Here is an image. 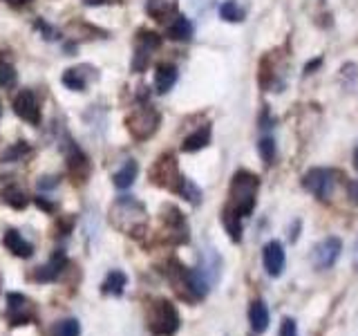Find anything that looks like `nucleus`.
<instances>
[{
    "label": "nucleus",
    "mask_w": 358,
    "mask_h": 336,
    "mask_svg": "<svg viewBox=\"0 0 358 336\" xmlns=\"http://www.w3.org/2000/svg\"><path fill=\"white\" fill-rule=\"evenodd\" d=\"M34 202H36V206L43 209L45 213H54V211H56V204H52V202H50L48 197H41V195H38Z\"/></svg>",
    "instance_id": "38"
},
{
    "label": "nucleus",
    "mask_w": 358,
    "mask_h": 336,
    "mask_svg": "<svg viewBox=\"0 0 358 336\" xmlns=\"http://www.w3.org/2000/svg\"><path fill=\"white\" fill-rule=\"evenodd\" d=\"M220 18L227 22H242L244 20V9L235 0H224L220 5Z\"/></svg>",
    "instance_id": "30"
},
{
    "label": "nucleus",
    "mask_w": 358,
    "mask_h": 336,
    "mask_svg": "<svg viewBox=\"0 0 358 336\" xmlns=\"http://www.w3.org/2000/svg\"><path fill=\"white\" fill-rule=\"evenodd\" d=\"M110 224L128 238L141 240L148 233V209L132 195H119L110 206Z\"/></svg>",
    "instance_id": "3"
},
{
    "label": "nucleus",
    "mask_w": 358,
    "mask_h": 336,
    "mask_svg": "<svg viewBox=\"0 0 358 336\" xmlns=\"http://www.w3.org/2000/svg\"><path fill=\"white\" fill-rule=\"evenodd\" d=\"M36 29L43 34V38H48V41H56V38H61V34L59 29H54L50 22H45V20H36Z\"/></svg>",
    "instance_id": "33"
},
{
    "label": "nucleus",
    "mask_w": 358,
    "mask_h": 336,
    "mask_svg": "<svg viewBox=\"0 0 358 336\" xmlns=\"http://www.w3.org/2000/svg\"><path fill=\"white\" fill-rule=\"evenodd\" d=\"M59 184H61V177H56V175H45V177L38 179V188L41 190H52Z\"/></svg>",
    "instance_id": "35"
},
{
    "label": "nucleus",
    "mask_w": 358,
    "mask_h": 336,
    "mask_svg": "<svg viewBox=\"0 0 358 336\" xmlns=\"http://www.w3.org/2000/svg\"><path fill=\"white\" fill-rule=\"evenodd\" d=\"M347 200H350L354 206H358V179H352V182L347 184Z\"/></svg>",
    "instance_id": "37"
},
{
    "label": "nucleus",
    "mask_w": 358,
    "mask_h": 336,
    "mask_svg": "<svg viewBox=\"0 0 358 336\" xmlns=\"http://www.w3.org/2000/svg\"><path fill=\"white\" fill-rule=\"evenodd\" d=\"M177 195H179V197H184L186 202H190L193 206L201 204V188L193 182V179H188V177L182 179V184H179Z\"/></svg>",
    "instance_id": "29"
},
{
    "label": "nucleus",
    "mask_w": 358,
    "mask_h": 336,
    "mask_svg": "<svg viewBox=\"0 0 358 336\" xmlns=\"http://www.w3.org/2000/svg\"><path fill=\"white\" fill-rule=\"evenodd\" d=\"M257 155H260V160L266 166H271L275 162L278 146H275V139L271 137V134H264V137H260V141H257Z\"/></svg>",
    "instance_id": "28"
},
{
    "label": "nucleus",
    "mask_w": 358,
    "mask_h": 336,
    "mask_svg": "<svg viewBox=\"0 0 358 336\" xmlns=\"http://www.w3.org/2000/svg\"><path fill=\"white\" fill-rule=\"evenodd\" d=\"M162 274L166 276V280L171 283L173 291L177 294V298H182L184 302H190V305H195V302H201L208 291L213 289L197 269L193 267H186L184 262H179L177 258H171V260H166Z\"/></svg>",
    "instance_id": "2"
},
{
    "label": "nucleus",
    "mask_w": 358,
    "mask_h": 336,
    "mask_svg": "<svg viewBox=\"0 0 358 336\" xmlns=\"http://www.w3.org/2000/svg\"><path fill=\"white\" fill-rule=\"evenodd\" d=\"M3 3H7L9 7H25L31 3V0H3Z\"/></svg>",
    "instance_id": "40"
},
{
    "label": "nucleus",
    "mask_w": 358,
    "mask_h": 336,
    "mask_svg": "<svg viewBox=\"0 0 358 336\" xmlns=\"http://www.w3.org/2000/svg\"><path fill=\"white\" fill-rule=\"evenodd\" d=\"M302 188L311 193L316 200L327 202L336 188V171L324 166H316L302 175Z\"/></svg>",
    "instance_id": "9"
},
{
    "label": "nucleus",
    "mask_w": 358,
    "mask_h": 336,
    "mask_svg": "<svg viewBox=\"0 0 358 336\" xmlns=\"http://www.w3.org/2000/svg\"><path fill=\"white\" fill-rule=\"evenodd\" d=\"M278 336H298V323L294 318H285L282 323H280V332Z\"/></svg>",
    "instance_id": "34"
},
{
    "label": "nucleus",
    "mask_w": 358,
    "mask_h": 336,
    "mask_svg": "<svg viewBox=\"0 0 358 336\" xmlns=\"http://www.w3.org/2000/svg\"><path fill=\"white\" fill-rule=\"evenodd\" d=\"M271 323V312H268L266 302L262 298H255L249 305V325L253 334H264Z\"/></svg>",
    "instance_id": "19"
},
{
    "label": "nucleus",
    "mask_w": 358,
    "mask_h": 336,
    "mask_svg": "<svg viewBox=\"0 0 358 336\" xmlns=\"http://www.w3.org/2000/svg\"><path fill=\"white\" fill-rule=\"evenodd\" d=\"M16 81H18V74H16V70H14V65L0 59V88H3V90H9V88H14V85H16Z\"/></svg>",
    "instance_id": "32"
},
{
    "label": "nucleus",
    "mask_w": 358,
    "mask_h": 336,
    "mask_svg": "<svg viewBox=\"0 0 358 336\" xmlns=\"http://www.w3.org/2000/svg\"><path fill=\"white\" fill-rule=\"evenodd\" d=\"M14 112L22 119L27 121L29 126H38L41 123V104L38 97L31 92V90H20L14 99Z\"/></svg>",
    "instance_id": "15"
},
{
    "label": "nucleus",
    "mask_w": 358,
    "mask_h": 336,
    "mask_svg": "<svg viewBox=\"0 0 358 336\" xmlns=\"http://www.w3.org/2000/svg\"><path fill=\"white\" fill-rule=\"evenodd\" d=\"M193 34H195L193 22H190L188 18H184V16L173 18L171 22H168V27H166V38L177 41V43H188L190 38H193Z\"/></svg>",
    "instance_id": "21"
},
{
    "label": "nucleus",
    "mask_w": 358,
    "mask_h": 336,
    "mask_svg": "<svg viewBox=\"0 0 358 336\" xmlns=\"http://www.w3.org/2000/svg\"><path fill=\"white\" fill-rule=\"evenodd\" d=\"M128 287V276L121 272V269H112V272L106 276V280L101 283V294L103 296H123V291Z\"/></svg>",
    "instance_id": "22"
},
{
    "label": "nucleus",
    "mask_w": 358,
    "mask_h": 336,
    "mask_svg": "<svg viewBox=\"0 0 358 336\" xmlns=\"http://www.w3.org/2000/svg\"><path fill=\"white\" fill-rule=\"evenodd\" d=\"M159 126H162V115H159V110L150 104L137 106L126 117V128L130 132V137L137 141H148L150 137H155V132L159 130Z\"/></svg>",
    "instance_id": "5"
},
{
    "label": "nucleus",
    "mask_w": 358,
    "mask_h": 336,
    "mask_svg": "<svg viewBox=\"0 0 358 336\" xmlns=\"http://www.w3.org/2000/svg\"><path fill=\"white\" fill-rule=\"evenodd\" d=\"M257 193H260V177L249 168L235 171L229 184L227 204L222 206V227L227 229L229 238L240 244L242 242V224L246 218L253 216L257 204Z\"/></svg>",
    "instance_id": "1"
},
{
    "label": "nucleus",
    "mask_w": 358,
    "mask_h": 336,
    "mask_svg": "<svg viewBox=\"0 0 358 336\" xmlns=\"http://www.w3.org/2000/svg\"><path fill=\"white\" fill-rule=\"evenodd\" d=\"M208 144H210V126H201L195 132H190L188 137H184L182 150L184 153H197V150H204Z\"/></svg>",
    "instance_id": "25"
},
{
    "label": "nucleus",
    "mask_w": 358,
    "mask_h": 336,
    "mask_svg": "<svg viewBox=\"0 0 358 336\" xmlns=\"http://www.w3.org/2000/svg\"><path fill=\"white\" fill-rule=\"evenodd\" d=\"M298 235H300V220L294 222V229H291V233H289V240H291V242H296V240H298Z\"/></svg>",
    "instance_id": "39"
},
{
    "label": "nucleus",
    "mask_w": 358,
    "mask_h": 336,
    "mask_svg": "<svg viewBox=\"0 0 358 336\" xmlns=\"http://www.w3.org/2000/svg\"><path fill=\"white\" fill-rule=\"evenodd\" d=\"M148 179L155 186L171 190V193H177L179 184H182V179H184V175L179 173L177 157L173 153H164V155L157 157V162L150 166V171H148Z\"/></svg>",
    "instance_id": "7"
},
{
    "label": "nucleus",
    "mask_w": 358,
    "mask_h": 336,
    "mask_svg": "<svg viewBox=\"0 0 358 336\" xmlns=\"http://www.w3.org/2000/svg\"><path fill=\"white\" fill-rule=\"evenodd\" d=\"M0 117H3V106H0Z\"/></svg>",
    "instance_id": "45"
},
{
    "label": "nucleus",
    "mask_w": 358,
    "mask_h": 336,
    "mask_svg": "<svg viewBox=\"0 0 358 336\" xmlns=\"http://www.w3.org/2000/svg\"><path fill=\"white\" fill-rule=\"evenodd\" d=\"M195 269L201 274V278H204L210 287L217 285V280L222 276V255L215 249H213V246H208V249H201L199 262H197Z\"/></svg>",
    "instance_id": "16"
},
{
    "label": "nucleus",
    "mask_w": 358,
    "mask_h": 336,
    "mask_svg": "<svg viewBox=\"0 0 358 336\" xmlns=\"http://www.w3.org/2000/svg\"><path fill=\"white\" fill-rule=\"evenodd\" d=\"M145 328L152 336H175L182 328V316L173 300L155 298L145 309Z\"/></svg>",
    "instance_id": "4"
},
{
    "label": "nucleus",
    "mask_w": 358,
    "mask_h": 336,
    "mask_svg": "<svg viewBox=\"0 0 358 336\" xmlns=\"http://www.w3.org/2000/svg\"><path fill=\"white\" fill-rule=\"evenodd\" d=\"M0 289H3V274H0Z\"/></svg>",
    "instance_id": "44"
},
{
    "label": "nucleus",
    "mask_w": 358,
    "mask_h": 336,
    "mask_svg": "<svg viewBox=\"0 0 358 336\" xmlns=\"http://www.w3.org/2000/svg\"><path fill=\"white\" fill-rule=\"evenodd\" d=\"M262 265H264V272L271 276V278H280L287 267V251H285V244L280 240H268L262 246Z\"/></svg>",
    "instance_id": "14"
},
{
    "label": "nucleus",
    "mask_w": 358,
    "mask_h": 336,
    "mask_svg": "<svg viewBox=\"0 0 358 336\" xmlns=\"http://www.w3.org/2000/svg\"><path fill=\"white\" fill-rule=\"evenodd\" d=\"M63 153H65V160H67V171H70V177L74 184H85L90 175H92V162L90 157L78 148V146L65 134V144L61 146Z\"/></svg>",
    "instance_id": "11"
},
{
    "label": "nucleus",
    "mask_w": 358,
    "mask_h": 336,
    "mask_svg": "<svg viewBox=\"0 0 358 336\" xmlns=\"http://www.w3.org/2000/svg\"><path fill=\"white\" fill-rule=\"evenodd\" d=\"M162 240L171 246H182L190 240L186 216L175 204L162 206Z\"/></svg>",
    "instance_id": "6"
},
{
    "label": "nucleus",
    "mask_w": 358,
    "mask_h": 336,
    "mask_svg": "<svg viewBox=\"0 0 358 336\" xmlns=\"http://www.w3.org/2000/svg\"><path fill=\"white\" fill-rule=\"evenodd\" d=\"M0 200H3L7 206L16 209V211L27 209V204H29L27 193H25V190H22L18 184H7L3 190H0Z\"/></svg>",
    "instance_id": "24"
},
{
    "label": "nucleus",
    "mask_w": 358,
    "mask_h": 336,
    "mask_svg": "<svg viewBox=\"0 0 358 336\" xmlns=\"http://www.w3.org/2000/svg\"><path fill=\"white\" fill-rule=\"evenodd\" d=\"M3 246L11 255L22 258V260H27V258L34 255V244L22 238V233L16 231V229H7L3 233Z\"/></svg>",
    "instance_id": "18"
},
{
    "label": "nucleus",
    "mask_w": 358,
    "mask_h": 336,
    "mask_svg": "<svg viewBox=\"0 0 358 336\" xmlns=\"http://www.w3.org/2000/svg\"><path fill=\"white\" fill-rule=\"evenodd\" d=\"M341 253H343V240L336 238V235H329V238H322L311 249V262L320 272H327V269H331L338 262Z\"/></svg>",
    "instance_id": "13"
},
{
    "label": "nucleus",
    "mask_w": 358,
    "mask_h": 336,
    "mask_svg": "<svg viewBox=\"0 0 358 336\" xmlns=\"http://www.w3.org/2000/svg\"><path fill=\"white\" fill-rule=\"evenodd\" d=\"M354 265L358 267V240H356V244H354Z\"/></svg>",
    "instance_id": "42"
},
{
    "label": "nucleus",
    "mask_w": 358,
    "mask_h": 336,
    "mask_svg": "<svg viewBox=\"0 0 358 336\" xmlns=\"http://www.w3.org/2000/svg\"><path fill=\"white\" fill-rule=\"evenodd\" d=\"M177 67L173 63H159L155 70V90L159 94H166L171 92V90L175 88L177 83Z\"/></svg>",
    "instance_id": "20"
},
{
    "label": "nucleus",
    "mask_w": 358,
    "mask_h": 336,
    "mask_svg": "<svg viewBox=\"0 0 358 336\" xmlns=\"http://www.w3.org/2000/svg\"><path fill=\"white\" fill-rule=\"evenodd\" d=\"M110 0H83L85 7H101V5H108Z\"/></svg>",
    "instance_id": "41"
},
{
    "label": "nucleus",
    "mask_w": 358,
    "mask_h": 336,
    "mask_svg": "<svg viewBox=\"0 0 358 336\" xmlns=\"http://www.w3.org/2000/svg\"><path fill=\"white\" fill-rule=\"evenodd\" d=\"M52 336H81V323L78 318H65L54 325Z\"/></svg>",
    "instance_id": "31"
},
{
    "label": "nucleus",
    "mask_w": 358,
    "mask_h": 336,
    "mask_svg": "<svg viewBox=\"0 0 358 336\" xmlns=\"http://www.w3.org/2000/svg\"><path fill=\"white\" fill-rule=\"evenodd\" d=\"M31 153V146L27 141H16L11 144L9 148L3 153V157H0V162L3 164H16V162H22L25 157Z\"/></svg>",
    "instance_id": "27"
},
{
    "label": "nucleus",
    "mask_w": 358,
    "mask_h": 336,
    "mask_svg": "<svg viewBox=\"0 0 358 336\" xmlns=\"http://www.w3.org/2000/svg\"><path fill=\"white\" fill-rule=\"evenodd\" d=\"M70 267H72V262L67 260L65 251H63V249H56L48 262L34 269V272L29 274V278L34 280V283H41V285L59 283V278H63V274H65Z\"/></svg>",
    "instance_id": "12"
},
{
    "label": "nucleus",
    "mask_w": 358,
    "mask_h": 336,
    "mask_svg": "<svg viewBox=\"0 0 358 336\" xmlns=\"http://www.w3.org/2000/svg\"><path fill=\"white\" fill-rule=\"evenodd\" d=\"M145 11H148V16L155 18L157 22H166L173 16L175 9L168 0H145Z\"/></svg>",
    "instance_id": "26"
},
{
    "label": "nucleus",
    "mask_w": 358,
    "mask_h": 336,
    "mask_svg": "<svg viewBox=\"0 0 358 336\" xmlns=\"http://www.w3.org/2000/svg\"><path fill=\"white\" fill-rule=\"evenodd\" d=\"M72 229H74V216L59 218V227H56V231H61V235H70Z\"/></svg>",
    "instance_id": "36"
},
{
    "label": "nucleus",
    "mask_w": 358,
    "mask_h": 336,
    "mask_svg": "<svg viewBox=\"0 0 358 336\" xmlns=\"http://www.w3.org/2000/svg\"><path fill=\"white\" fill-rule=\"evenodd\" d=\"M137 173H139V164L134 160H126L119 171L112 175V184H115L119 190H126L134 184V179H137Z\"/></svg>",
    "instance_id": "23"
},
{
    "label": "nucleus",
    "mask_w": 358,
    "mask_h": 336,
    "mask_svg": "<svg viewBox=\"0 0 358 336\" xmlns=\"http://www.w3.org/2000/svg\"><path fill=\"white\" fill-rule=\"evenodd\" d=\"M7 307L5 318L11 328H22V325L38 323V307L29 296L20 294V291H7Z\"/></svg>",
    "instance_id": "8"
},
{
    "label": "nucleus",
    "mask_w": 358,
    "mask_h": 336,
    "mask_svg": "<svg viewBox=\"0 0 358 336\" xmlns=\"http://www.w3.org/2000/svg\"><path fill=\"white\" fill-rule=\"evenodd\" d=\"M162 45V36L152 29H139L137 36H134V54L130 61V70L141 74L150 63L152 52Z\"/></svg>",
    "instance_id": "10"
},
{
    "label": "nucleus",
    "mask_w": 358,
    "mask_h": 336,
    "mask_svg": "<svg viewBox=\"0 0 358 336\" xmlns=\"http://www.w3.org/2000/svg\"><path fill=\"white\" fill-rule=\"evenodd\" d=\"M354 168H356V171H358V148L354 150Z\"/></svg>",
    "instance_id": "43"
},
{
    "label": "nucleus",
    "mask_w": 358,
    "mask_h": 336,
    "mask_svg": "<svg viewBox=\"0 0 358 336\" xmlns=\"http://www.w3.org/2000/svg\"><path fill=\"white\" fill-rule=\"evenodd\" d=\"M92 78H96V70L92 65H76V67H70V70H65L63 85L67 90H74V92H83Z\"/></svg>",
    "instance_id": "17"
}]
</instances>
